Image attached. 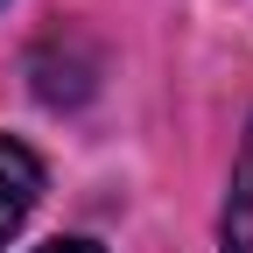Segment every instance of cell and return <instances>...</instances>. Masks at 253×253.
I'll return each mask as SVG.
<instances>
[{"mask_svg":"<svg viewBox=\"0 0 253 253\" xmlns=\"http://www.w3.org/2000/svg\"><path fill=\"white\" fill-rule=\"evenodd\" d=\"M36 197H42V162H36L21 141L0 134V246L21 232V218L36 211Z\"/></svg>","mask_w":253,"mask_h":253,"instance_id":"obj_1","label":"cell"},{"mask_svg":"<svg viewBox=\"0 0 253 253\" xmlns=\"http://www.w3.org/2000/svg\"><path fill=\"white\" fill-rule=\"evenodd\" d=\"M36 253H99V246H84V239H56V246H36Z\"/></svg>","mask_w":253,"mask_h":253,"instance_id":"obj_3","label":"cell"},{"mask_svg":"<svg viewBox=\"0 0 253 253\" xmlns=\"http://www.w3.org/2000/svg\"><path fill=\"white\" fill-rule=\"evenodd\" d=\"M225 253H253V134L232 176V204H225Z\"/></svg>","mask_w":253,"mask_h":253,"instance_id":"obj_2","label":"cell"}]
</instances>
